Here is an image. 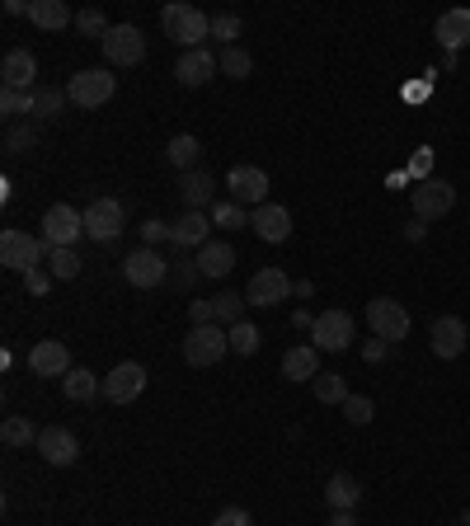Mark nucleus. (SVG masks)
<instances>
[{
	"label": "nucleus",
	"instance_id": "nucleus-38",
	"mask_svg": "<svg viewBox=\"0 0 470 526\" xmlns=\"http://www.w3.org/2000/svg\"><path fill=\"white\" fill-rule=\"evenodd\" d=\"M0 113L5 118H33V90H0Z\"/></svg>",
	"mask_w": 470,
	"mask_h": 526
},
{
	"label": "nucleus",
	"instance_id": "nucleus-32",
	"mask_svg": "<svg viewBox=\"0 0 470 526\" xmlns=\"http://www.w3.org/2000/svg\"><path fill=\"white\" fill-rule=\"evenodd\" d=\"M254 71V57L245 52V47L235 43V47H221V76H231V80H245Z\"/></svg>",
	"mask_w": 470,
	"mask_h": 526
},
{
	"label": "nucleus",
	"instance_id": "nucleus-44",
	"mask_svg": "<svg viewBox=\"0 0 470 526\" xmlns=\"http://www.w3.org/2000/svg\"><path fill=\"white\" fill-rule=\"evenodd\" d=\"M212 526H254V517L245 508H226V512H217V522Z\"/></svg>",
	"mask_w": 470,
	"mask_h": 526
},
{
	"label": "nucleus",
	"instance_id": "nucleus-37",
	"mask_svg": "<svg viewBox=\"0 0 470 526\" xmlns=\"http://www.w3.org/2000/svg\"><path fill=\"white\" fill-rule=\"evenodd\" d=\"M76 29L85 33V38H94V43H104V33H109L113 24L104 19V10H99V5H90V10H76Z\"/></svg>",
	"mask_w": 470,
	"mask_h": 526
},
{
	"label": "nucleus",
	"instance_id": "nucleus-24",
	"mask_svg": "<svg viewBox=\"0 0 470 526\" xmlns=\"http://www.w3.org/2000/svg\"><path fill=\"white\" fill-rule=\"evenodd\" d=\"M282 376H287V381H315V376H320V348H315V343L287 348V357H282Z\"/></svg>",
	"mask_w": 470,
	"mask_h": 526
},
{
	"label": "nucleus",
	"instance_id": "nucleus-27",
	"mask_svg": "<svg viewBox=\"0 0 470 526\" xmlns=\"http://www.w3.org/2000/svg\"><path fill=\"white\" fill-rule=\"evenodd\" d=\"M29 24L57 33V29H66V24H76V10H66L62 0H33V5H29Z\"/></svg>",
	"mask_w": 470,
	"mask_h": 526
},
{
	"label": "nucleus",
	"instance_id": "nucleus-47",
	"mask_svg": "<svg viewBox=\"0 0 470 526\" xmlns=\"http://www.w3.org/2000/svg\"><path fill=\"white\" fill-rule=\"evenodd\" d=\"M362 357H367V362H386V357H391V343H386V339H372L367 348H362Z\"/></svg>",
	"mask_w": 470,
	"mask_h": 526
},
{
	"label": "nucleus",
	"instance_id": "nucleus-3",
	"mask_svg": "<svg viewBox=\"0 0 470 526\" xmlns=\"http://www.w3.org/2000/svg\"><path fill=\"white\" fill-rule=\"evenodd\" d=\"M231 353V334L221 325H193L184 334V362L188 367H217Z\"/></svg>",
	"mask_w": 470,
	"mask_h": 526
},
{
	"label": "nucleus",
	"instance_id": "nucleus-18",
	"mask_svg": "<svg viewBox=\"0 0 470 526\" xmlns=\"http://www.w3.org/2000/svg\"><path fill=\"white\" fill-rule=\"evenodd\" d=\"M38 57H33L29 47H10L5 52V62H0V80H5V90H38Z\"/></svg>",
	"mask_w": 470,
	"mask_h": 526
},
{
	"label": "nucleus",
	"instance_id": "nucleus-49",
	"mask_svg": "<svg viewBox=\"0 0 470 526\" xmlns=\"http://www.w3.org/2000/svg\"><path fill=\"white\" fill-rule=\"evenodd\" d=\"M428 170H433V155L419 151V155H414V174H428Z\"/></svg>",
	"mask_w": 470,
	"mask_h": 526
},
{
	"label": "nucleus",
	"instance_id": "nucleus-39",
	"mask_svg": "<svg viewBox=\"0 0 470 526\" xmlns=\"http://www.w3.org/2000/svg\"><path fill=\"white\" fill-rule=\"evenodd\" d=\"M245 306H250V301L240 292H221L217 296V325H240V320H245Z\"/></svg>",
	"mask_w": 470,
	"mask_h": 526
},
{
	"label": "nucleus",
	"instance_id": "nucleus-7",
	"mask_svg": "<svg viewBox=\"0 0 470 526\" xmlns=\"http://www.w3.org/2000/svg\"><path fill=\"white\" fill-rule=\"evenodd\" d=\"M99 47H104V62L109 66H141L146 62V38H141L137 24H113Z\"/></svg>",
	"mask_w": 470,
	"mask_h": 526
},
{
	"label": "nucleus",
	"instance_id": "nucleus-15",
	"mask_svg": "<svg viewBox=\"0 0 470 526\" xmlns=\"http://www.w3.org/2000/svg\"><path fill=\"white\" fill-rule=\"evenodd\" d=\"M146 390V367L141 362H118L109 376H104V400L109 404H132Z\"/></svg>",
	"mask_w": 470,
	"mask_h": 526
},
{
	"label": "nucleus",
	"instance_id": "nucleus-12",
	"mask_svg": "<svg viewBox=\"0 0 470 526\" xmlns=\"http://www.w3.org/2000/svg\"><path fill=\"white\" fill-rule=\"evenodd\" d=\"M409 202H414V217L419 221H438L456 207V188L447 184V179H423V184L409 193Z\"/></svg>",
	"mask_w": 470,
	"mask_h": 526
},
{
	"label": "nucleus",
	"instance_id": "nucleus-36",
	"mask_svg": "<svg viewBox=\"0 0 470 526\" xmlns=\"http://www.w3.org/2000/svg\"><path fill=\"white\" fill-rule=\"evenodd\" d=\"M226 334H231V353H240V357H254V353H259V339H264V334H259V329H254L250 320L231 325Z\"/></svg>",
	"mask_w": 470,
	"mask_h": 526
},
{
	"label": "nucleus",
	"instance_id": "nucleus-6",
	"mask_svg": "<svg viewBox=\"0 0 470 526\" xmlns=\"http://www.w3.org/2000/svg\"><path fill=\"white\" fill-rule=\"evenodd\" d=\"M80 235H85V212H76L71 202L47 207V217H43V245L47 249H76Z\"/></svg>",
	"mask_w": 470,
	"mask_h": 526
},
{
	"label": "nucleus",
	"instance_id": "nucleus-42",
	"mask_svg": "<svg viewBox=\"0 0 470 526\" xmlns=\"http://www.w3.org/2000/svg\"><path fill=\"white\" fill-rule=\"evenodd\" d=\"M33 146H38V132H33V127H10V132H5V151L10 155H24V151H33Z\"/></svg>",
	"mask_w": 470,
	"mask_h": 526
},
{
	"label": "nucleus",
	"instance_id": "nucleus-13",
	"mask_svg": "<svg viewBox=\"0 0 470 526\" xmlns=\"http://www.w3.org/2000/svg\"><path fill=\"white\" fill-rule=\"evenodd\" d=\"M33 447H38V456H43L47 465H57V470H66V465H76V461H80V442H76V433H71V428H62V423L43 428Z\"/></svg>",
	"mask_w": 470,
	"mask_h": 526
},
{
	"label": "nucleus",
	"instance_id": "nucleus-22",
	"mask_svg": "<svg viewBox=\"0 0 470 526\" xmlns=\"http://www.w3.org/2000/svg\"><path fill=\"white\" fill-rule=\"evenodd\" d=\"M170 240L179 249H203L212 240V217L207 212H184V217L170 226Z\"/></svg>",
	"mask_w": 470,
	"mask_h": 526
},
{
	"label": "nucleus",
	"instance_id": "nucleus-8",
	"mask_svg": "<svg viewBox=\"0 0 470 526\" xmlns=\"http://www.w3.org/2000/svg\"><path fill=\"white\" fill-rule=\"evenodd\" d=\"M311 343L320 353H344V348H353V315H348V310H320L311 325Z\"/></svg>",
	"mask_w": 470,
	"mask_h": 526
},
{
	"label": "nucleus",
	"instance_id": "nucleus-23",
	"mask_svg": "<svg viewBox=\"0 0 470 526\" xmlns=\"http://www.w3.org/2000/svg\"><path fill=\"white\" fill-rule=\"evenodd\" d=\"M433 38L442 43V52H461L470 43V10H447V15L433 24Z\"/></svg>",
	"mask_w": 470,
	"mask_h": 526
},
{
	"label": "nucleus",
	"instance_id": "nucleus-52",
	"mask_svg": "<svg viewBox=\"0 0 470 526\" xmlns=\"http://www.w3.org/2000/svg\"><path fill=\"white\" fill-rule=\"evenodd\" d=\"M405 235H409V240H423V221L414 217V221H409V226H405Z\"/></svg>",
	"mask_w": 470,
	"mask_h": 526
},
{
	"label": "nucleus",
	"instance_id": "nucleus-19",
	"mask_svg": "<svg viewBox=\"0 0 470 526\" xmlns=\"http://www.w3.org/2000/svg\"><path fill=\"white\" fill-rule=\"evenodd\" d=\"M428 348H433V357H442V362L461 357V353H466V325H461L456 315L433 320V329H428Z\"/></svg>",
	"mask_w": 470,
	"mask_h": 526
},
{
	"label": "nucleus",
	"instance_id": "nucleus-50",
	"mask_svg": "<svg viewBox=\"0 0 470 526\" xmlns=\"http://www.w3.org/2000/svg\"><path fill=\"white\" fill-rule=\"evenodd\" d=\"M329 526H358V517H353V512H334V517H329Z\"/></svg>",
	"mask_w": 470,
	"mask_h": 526
},
{
	"label": "nucleus",
	"instance_id": "nucleus-28",
	"mask_svg": "<svg viewBox=\"0 0 470 526\" xmlns=\"http://www.w3.org/2000/svg\"><path fill=\"white\" fill-rule=\"evenodd\" d=\"M66 104H71V94L57 90V85H38V90H33V118H38V123H52Z\"/></svg>",
	"mask_w": 470,
	"mask_h": 526
},
{
	"label": "nucleus",
	"instance_id": "nucleus-43",
	"mask_svg": "<svg viewBox=\"0 0 470 526\" xmlns=\"http://www.w3.org/2000/svg\"><path fill=\"white\" fill-rule=\"evenodd\" d=\"M188 315H193V325H217V301H193Z\"/></svg>",
	"mask_w": 470,
	"mask_h": 526
},
{
	"label": "nucleus",
	"instance_id": "nucleus-11",
	"mask_svg": "<svg viewBox=\"0 0 470 526\" xmlns=\"http://www.w3.org/2000/svg\"><path fill=\"white\" fill-rule=\"evenodd\" d=\"M226 193H231V202H240L245 212H259L268 202V174L259 170V165H235L231 174H226Z\"/></svg>",
	"mask_w": 470,
	"mask_h": 526
},
{
	"label": "nucleus",
	"instance_id": "nucleus-35",
	"mask_svg": "<svg viewBox=\"0 0 470 526\" xmlns=\"http://www.w3.org/2000/svg\"><path fill=\"white\" fill-rule=\"evenodd\" d=\"M207 217H212V226H226V231H245V226H250V212H245L240 202H217Z\"/></svg>",
	"mask_w": 470,
	"mask_h": 526
},
{
	"label": "nucleus",
	"instance_id": "nucleus-9",
	"mask_svg": "<svg viewBox=\"0 0 470 526\" xmlns=\"http://www.w3.org/2000/svg\"><path fill=\"white\" fill-rule=\"evenodd\" d=\"M123 278L132 282V287H141V292H151V287H160V282L170 278V263H165V254L151 245L132 249L123 259Z\"/></svg>",
	"mask_w": 470,
	"mask_h": 526
},
{
	"label": "nucleus",
	"instance_id": "nucleus-34",
	"mask_svg": "<svg viewBox=\"0 0 470 526\" xmlns=\"http://www.w3.org/2000/svg\"><path fill=\"white\" fill-rule=\"evenodd\" d=\"M311 390H315V400H320V404H344V400H348L344 376H334V372H320V376L311 381Z\"/></svg>",
	"mask_w": 470,
	"mask_h": 526
},
{
	"label": "nucleus",
	"instance_id": "nucleus-4",
	"mask_svg": "<svg viewBox=\"0 0 470 526\" xmlns=\"http://www.w3.org/2000/svg\"><path fill=\"white\" fill-rule=\"evenodd\" d=\"M367 325H372L376 339H386L395 348V343L409 339V310L400 306V301H391V296H376V301H367Z\"/></svg>",
	"mask_w": 470,
	"mask_h": 526
},
{
	"label": "nucleus",
	"instance_id": "nucleus-41",
	"mask_svg": "<svg viewBox=\"0 0 470 526\" xmlns=\"http://www.w3.org/2000/svg\"><path fill=\"white\" fill-rule=\"evenodd\" d=\"M240 15H231V10H221V15H212V38H221L226 47H235V38H240Z\"/></svg>",
	"mask_w": 470,
	"mask_h": 526
},
{
	"label": "nucleus",
	"instance_id": "nucleus-25",
	"mask_svg": "<svg viewBox=\"0 0 470 526\" xmlns=\"http://www.w3.org/2000/svg\"><path fill=\"white\" fill-rule=\"evenodd\" d=\"M193 263H198V273H203V278H226V273L235 268V249L226 245V240H207Z\"/></svg>",
	"mask_w": 470,
	"mask_h": 526
},
{
	"label": "nucleus",
	"instance_id": "nucleus-17",
	"mask_svg": "<svg viewBox=\"0 0 470 526\" xmlns=\"http://www.w3.org/2000/svg\"><path fill=\"white\" fill-rule=\"evenodd\" d=\"M250 231L268 245H282V240H292V212L282 202H264L259 212H250Z\"/></svg>",
	"mask_w": 470,
	"mask_h": 526
},
{
	"label": "nucleus",
	"instance_id": "nucleus-2",
	"mask_svg": "<svg viewBox=\"0 0 470 526\" xmlns=\"http://www.w3.org/2000/svg\"><path fill=\"white\" fill-rule=\"evenodd\" d=\"M0 263H5L10 273H24V278H29L33 268H43L47 263V245L38 240V235L10 226V231L0 235Z\"/></svg>",
	"mask_w": 470,
	"mask_h": 526
},
{
	"label": "nucleus",
	"instance_id": "nucleus-5",
	"mask_svg": "<svg viewBox=\"0 0 470 526\" xmlns=\"http://www.w3.org/2000/svg\"><path fill=\"white\" fill-rule=\"evenodd\" d=\"M127 226V207L118 198H94L85 207V235H90L94 245H113Z\"/></svg>",
	"mask_w": 470,
	"mask_h": 526
},
{
	"label": "nucleus",
	"instance_id": "nucleus-29",
	"mask_svg": "<svg viewBox=\"0 0 470 526\" xmlns=\"http://www.w3.org/2000/svg\"><path fill=\"white\" fill-rule=\"evenodd\" d=\"M62 390H66V400L90 404L94 395H99V376H94V372H85V367H71V372L62 376Z\"/></svg>",
	"mask_w": 470,
	"mask_h": 526
},
{
	"label": "nucleus",
	"instance_id": "nucleus-16",
	"mask_svg": "<svg viewBox=\"0 0 470 526\" xmlns=\"http://www.w3.org/2000/svg\"><path fill=\"white\" fill-rule=\"evenodd\" d=\"M221 71V57H212L207 47H193V52H179V62H174V80L188 85V90H198L207 80Z\"/></svg>",
	"mask_w": 470,
	"mask_h": 526
},
{
	"label": "nucleus",
	"instance_id": "nucleus-40",
	"mask_svg": "<svg viewBox=\"0 0 470 526\" xmlns=\"http://www.w3.org/2000/svg\"><path fill=\"white\" fill-rule=\"evenodd\" d=\"M339 409H344V414H348V423H358V428H367V423L376 418V404L367 400V395H348V400L339 404Z\"/></svg>",
	"mask_w": 470,
	"mask_h": 526
},
{
	"label": "nucleus",
	"instance_id": "nucleus-31",
	"mask_svg": "<svg viewBox=\"0 0 470 526\" xmlns=\"http://www.w3.org/2000/svg\"><path fill=\"white\" fill-rule=\"evenodd\" d=\"M38 433H43V428H33L29 418L10 414L5 418V428H0V442H5V447H29V442H38Z\"/></svg>",
	"mask_w": 470,
	"mask_h": 526
},
{
	"label": "nucleus",
	"instance_id": "nucleus-30",
	"mask_svg": "<svg viewBox=\"0 0 470 526\" xmlns=\"http://www.w3.org/2000/svg\"><path fill=\"white\" fill-rule=\"evenodd\" d=\"M165 155H170V165H174V170L188 174L193 165H198V155H203V141H198V137H188V132H179V137L170 141V151H165Z\"/></svg>",
	"mask_w": 470,
	"mask_h": 526
},
{
	"label": "nucleus",
	"instance_id": "nucleus-46",
	"mask_svg": "<svg viewBox=\"0 0 470 526\" xmlns=\"http://www.w3.org/2000/svg\"><path fill=\"white\" fill-rule=\"evenodd\" d=\"M24 282H29V292H38V296H43V292H47V287H52V282H57V278H52L47 268H33V273H29V278H24Z\"/></svg>",
	"mask_w": 470,
	"mask_h": 526
},
{
	"label": "nucleus",
	"instance_id": "nucleus-53",
	"mask_svg": "<svg viewBox=\"0 0 470 526\" xmlns=\"http://www.w3.org/2000/svg\"><path fill=\"white\" fill-rule=\"evenodd\" d=\"M456 526H470V512H466V517H461V522H456Z\"/></svg>",
	"mask_w": 470,
	"mask_h": 526
},
{
	"label": "nucleus",
	"instance_id": "nucleus-10",
	"mask_svg": "<svg viewBox=\"0 0 470 526\" xmlns=\"http://www.w3.org/2000/svg\"><path fill=\"white\" fill-rule=\"evenodd\" d=\"M113 90H118V76H109V71H76L71 85H66L76 109H104L113 99Z\"/></svg>",
	"mask_w": 470,
	"mask_h": 526
},
{
	"label": "nucleus",
	"instance_id": "nucleus-48",
	"mask_svg": "<svg viewBox=\"0 0 470 526\" xmlns=\"http://www.w3.org/2000/svg\"><path fill=\"white\" fill-rule=\"evenodd\" d=\"M198 278H203V273H198V263H179V273H174V282H179V287H193Z\"/></svg>",
	"mask_w": 470,
	"mask_h": 526
},
{
	"label": "nucleus",
	"instance_id": "nucleus-45",
	"mask_svg": "<svg viewBox=\"0 0 470 526\" xmlns=\"http://www.w3.org/2000/svg\"><path fill=\"white\" fill-rule=\"evenodd\" d=\"M141 240L156 249L160 240H170V226H165V221H146V226H141Z\"/></svg>",
	"mask_w": 470,
	"mask_h": 526
},
{
	"label": "nucleus",
	"instance_id": "nucleus-14",
	"mask_svg": "<svg viewBox=\"0 0 470 526\" xmlns=\"http://www.w3.org/2000/svg\"><path fill=\"white\" fill-rule=\"evenodd\" d=\"M292 292H297V287H292V278H287L282 268H259L250 278V287H245V301H250V306H282Z\"/></svg>",
	"mask_w": 470,
	"mask_h": 526
},
{
	"label": "nucleus",
	"instance_id": "nucleus-21",
	"mask_svg": "<svg viewBox=\"0 0 470 526\" xmlns=\"http://www.w3.org/2000/svg\"><path fill=\"white\" fill-rule=\"evenodd\" d=\"M29 372L33 376H66L71 372V353H66V343L57 339H43L29 348Z\"/></svg>",
	"mask_w": 470,
	"mask_h": 526
},
{
	"label": "nucleus",
	"instance_id": "nucleus-51",
	"mask_svg": "<svg viewBox=\"0 0 470 526\" xmlns=\"http://www.w3.org/2000/svg\"><path fill=\"white\" fill-rule=\"evenodd\" d=\"M292 325H301V329H311V325H315V315H311V310H297V315H292Z\"/></svg>",
	"mask_w": 470,
	"mask_h": 526
},
{
	"label": "nucleus",
	"instance_id": "nucleus-20",
	"mask_svg": "<svg viewBox=\"0 0 470 526\" xmlns=\"http://www.w3.org/2000/svg\"><path fill=\"white\" fill-rule=\"evenodd\" d=\"M179 198H184L188 212H212L217 207V179L203 170L179 174Z\"/></svg>",
	"mask_w": 470,
	"mask_h": 526
},
{
	"label": "nucleus",
	"instance_id": "nucleus-26",
	"mask_svg": "<svg viewBox=\"0 0 470 526\" xmlns=\"http://www.w3.org/2000/svg\"><path fill=\"white\" fill-rule=\"evenodd\" d=\"M325 503L334 512H353L362 503V484L353 480V475H344V470H339V475H329V484H325Z\"/></svg>",
	"mask_w": 470,
	"mask_h": 526
},
{
	"label": "nucleus",
	"instance_id": "nucleus-33",
	"mask_svg": "<svg viewBox=\"0 0 470 526\" xmlns=\"http://www.w3.org/2000/svg\"><path fill=\"white\" fill-rule=\"evenodd\" d=\"M47 273L57 282H71L80 273V254L76 249H47Z\"/></svg>",
	"mask_w": 470,
	"mask_h": 526
},
{
	"label": "nucleus",
	"instance_id": "nucleus-1",
	"mask_svg": "<svg viewBox=\"0 0 470 526\" xmlns=\"http://www.w3.org/2000/svg\"><path fill=\"white\" fill-rule=\"evenodd\" d=\"M160 29H165V38H170L174 47H184V52H193V47H203V38H212V19L198 10V5H165L160 10Z\"/></svg>",
	"mask_w": 470,
	"mask_h": 526
}]
</instances>
